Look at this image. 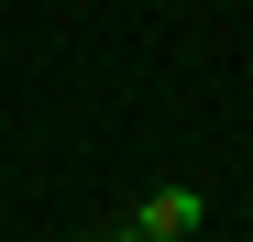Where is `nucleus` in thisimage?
<instances>
[{"label":"nucleus","instance_id":"2","mask_svg":"<svg viewBox=\"0 0 253 242\" xmlns=\"http://www.w3.org/2000/svg\"><path fill=\"white\" fill-rule=\"evenodd\" d=\"M99 242H154V231H132V220H121V231H99Z\"/></svg>","mask_w":253,"mask_h":242},{"label":"nucleus","instance_id":"1","mask_svg":"<svg viewBox=\"0 0 253 242\" xmlns=\"http://www.w3.org/2000/svg\"><path fill=\"white\" fill-rule=\"evenodd\" d=\"M198 220H209V198H198V187H154L143 209H132V231H154V242H187Z\"/></svg>","mask_w":253,"mask_h":242}]
</instances>
